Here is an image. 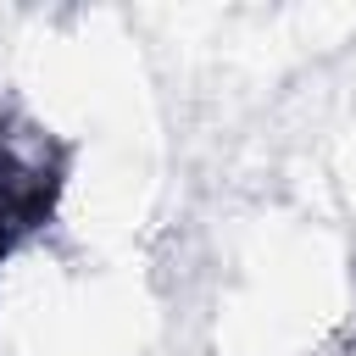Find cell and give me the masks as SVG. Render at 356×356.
Returning a JSON list of instances; mask_svg holds the SVG:
<instances>
[{"mask_svg":"<svg viewBox=\"0 0 356 356\" xmlns=\"http://www.w3.org/2000/svg\"><path fill=\"white\" fill-rule=\"evenodd\" d=\"M61 184H67V156L44 139L22 145L17 134L0 128V267L39 234L50 228L56 217V200H61Z\"/></svg>","mask_w":356,"mask_h":356,"instance_id":"6da1fadb","label":"cell"}]
</instances>
